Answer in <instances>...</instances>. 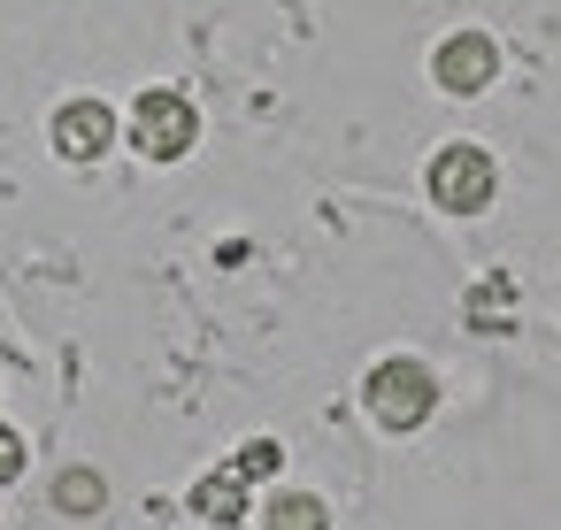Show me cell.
Listing matches in <instances>:
<instances>
[{
  "mask_svg": "<svg viewBox=\"0 0 561 530\" xmlns=\"http://www.w3.org/2000/svg\"><path fill=\"white\" fill-rule=\"evenodd\" d=\"M193 139H201V108L185 93L154 85V93L131 101V147H139V162H185Z\"/></svg>",
  "mask_w": 561,
  "mask_h": 530,
  "instance_id": "6da1fadb",
  "label": "cell"
},
{
  "mask_svg": "<svg viewBox=\"0 0 561 530\" xmlns=\"http://www.w3.org/2000/svg\"><path fill=\"white\" fill-rule=\"evenodd\" d=\"M362 400H369V415H377L385 430H415V423H423V415L438 407V377H431L423 361L392 354V361H377V369H369Z\"/></svg>",
  "mask_w": 561,
  "mask_h": 530,
  "instance_id": "7a4b0ae2",
  "label": "cell"
},
{
  "mask_svg": "<svg viewBox=\"0 0 561 530\" xmlns=\"http://www.w3.org/2000/svg\"><path fill=\"white\" fill-rule=\"evenodd\" d=\"M492 185H500V170H492L484 147H438V154H431V200H438L446 216L492 208Z\"/></svg>",
  "mask_w": 561,
  "mask_h": 530,
  "instance_id": "3957f363",
  "label": "cell"
},
{
  "mask_svg": "<svg viewBox=\"0 0 561 530\" xmlns=\"http://www.w3.org/2000/svg\"><path fill=\"white\" fill-rule=\"evenodd\" d=\"M431 78H438L454 101H469V93H484V85L500 78V47H492L484 32H454V39H438V55H431Z\"/></svg>",
  "mask_w": 561,
  "mask_h": 530,
  "instance_id": "277c9868",
  "label": "cell"
},
{
  "mask_svg": "<svg viewBox=\"0 0 561 530\" xmlns=\"http://www.w3.org/2000/svg\"><path fill=\"white\" fill-rule=\"evenodd\" d=\"M55 147H62V162H101V154L116 147V116H108L101 101H62Z\"/></svg>",
  "mask_w": 561,
  "mask_h": 530,
  "instance_id": "5b68a950",
  "label": "cell"
},
{
  "mask_svg": "<svg viewBox=\"0 0 561 530\" xmlns=\"http://www.w3.org/2000/svg\"><path fill=\"white\" fill-rule=\"evenodd\" d=\"M193 515H208V522H239V515H247V476H239V469H208V476L193 484Z\"/></svg>",
  "mask_w": 561,
  "mask_h": 530,
  "instance_id": "8992f818",
  "label": "cell"
},
{
  "mask_svg": "<svg viewBox=\"0 0 561 530\" xmlns=\"http://www.w3.org/2000/svg\"><path fill=\"white\" fill-rule=\"evenodd\" d=\"M469 323L477 331H507L515 323V277H477V292H469Z\"/></svg>",
  "mask_w": 561,
  "mask_h": 530,
  "instance_id": "52a82bcc",
  "label": "cell"
},
{
  "mask_svg": "<svg viewBox=\"0 0 561 530\" xmlns=\"http://www.w3.org/2000/svg\"><path fill=\"white\" fill-rule=\"evenodd\" d=\"M262 530H331V507L316 492H277L262 507Z\"/></svg>",
  "mask_w": 561,
  "mask_h": 530,
  "instance_id": "ba28073f",
  "label": "cell"
},
{
  "mask_svg": "<svg viewBox=\"0 0 561 530\" xmlns=\"http://www.w3.org/2000/svg\"><path fill=\"white\" fill-rule=\"evenodd\" d=\"M101 499H108V484H101L93 469H70V476L55 484V507H62V515H101Z\"/></svg>",
  "mask_w": 561,
  "mask_h": 530,
  "instance_id": "9c48e42d",
  "label": "cell"
},
{
  "mask_svg": "<svg viewBox=\"0 0 561 530\" xmlns=\"http://www.w3.org/2000/svg\"><path fill=\"white\" fill-rule=\"evenodd\" d=\"M247 484H262L270 469H285V453H277V438H254V446H239V461H231Z\"/></svg>",
  "mask_w": 561,
  "mask_h": 530,
  "instance_id": "30bf717a",
  "label": "cell"
},
{
  "mask_svg": "<svg viewBox=\"0 0 561 530\" xmlns=\"http://www.w3.org/2000/svg\"><path fill=\"white\" fill-rule=\"evenodd\" d=\"M16 476H24V438L0 423V484H16Z\"/></svg>",
  "mask_w": 561,
  "mask_h": 530,
  "instance_id": "8fae6325",
  "label": "cell"
}]
</instances>
